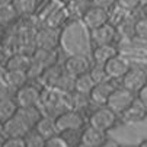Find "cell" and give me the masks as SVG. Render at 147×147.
Returning a JSON list of instances; mask_svg holds the SVG:
<instances>
[{"mask_svg": "<svg viewBox=\"0 0 147 147\" xmlns=\"http://www.w3.org/2000/svg\"><path fill=\"white\" fill-rule=\"evenodd\" d=\"M136 96L137 95L134 92L125 89V88H115L112 90V93L109 95V98H108L105 105H107L109 109H112L115 114H122L133 103Z\"/></svg>", "mask_w": 147, "mask_h": 147, "instance_id": "obj_1", "label": "cell"}, {"mask_svg": "<svg viewBox=\"0 0 147 147\" xmlns=\"http://www.w3.org/2000/svg\"><path fill=\"white\" fill-rule=\"evenodd\" d=\"M55 124L58 133H69V131H76L79 128H82L83 125V117L80 115L79 111L76 109H70V111H64L55 117Z\"/></svg>", "mask_w": 147, "mask_h": 147, "instance_id": "obj_2", "label": "cell"}, {"mask_svg": "<svg viewBox=\"0 0 147 147\" xmlns=\"http://www.w3.org/2000/svg\"><path fill=\"white\" fill-rule=\"evenodd\" d=\"M115 122H117V114L112 109H109L107 105H103L102 108L96 109L92 114L90 119H89L90 125H93L95 128H98L100 131H105V133H107L108 130H111L115 125Z\"/></svg>", "mask_w": 147, "mask_h": 147, "instance_id": "obj_3", "label": "cell"}, {"mask_svg": "<svg viewBox=\"0 0 147 147\" xmlns=\"http://www.w3.org/2000/svg\"><path fill=\"white\" fill-rule=\"evenodd\" d=\"M82 20L89 31H93V29L109 22V12L90 5L88 7V10L85 12V15L82 16Z\"/></svg>", "mask_w": 147, "mask_h": 147, "instance_id": "obj_4", "label": "cell"}, {"mask_svg": "<svg viewBox=\"0 0 147 147\" xmlns=\"http://www.w3.org/2000/svg\"><path fill=\"white\" fill-rule=\"evenodd\" d=\"M41 98L42 96H41L39 89L32 85H25L15 93V100L18 107H38Z\"/></svg>", "mask_w": 147, "mask_h": 147, "instance_id": "obj_5", "label": "cell"}, {"mask_svg": "<svg viewBox=\"0 0 147 147\" xmlns=\"http://www.w3.org/2000/svg\"><path fill=\"white\" fill-rule=\"evenodd\" d=\"M147 83V73L141 69H128L122 76V88L128 89L137 95V92Z\"/></svg>", "mask_w": 147, "mask_h": 147, "instance_id": "obj_6", "label": "cell"}, {"mask_svg": "<svg viewBox=\"0 0 147 147\" xmlns=\"http://www.w3.org/2000/svg\"><path fill=\"white\" fill-rule=\"evenodd\" d=\"M60 42V32L57 28L45 26L41 31L36 32L35 36V44L38 48H44V50H55Z\"/></svg>", "mask_w": 147, "mask_h": 147, "instance_id": "obj_7", "label": "cell"}, {"mask_svg": "<svg viewBox=\"0 0 147 147\" xmlns=\"http://www.w3.org/2000/svg\"><path fill=\"white\" fill-rule=\"evenodd\" d=\"M0 131H2V134L5 137H26V134L31 131V128L20 118L13 115L12 118H9L7 121H5L2 124Z\"/></svg>", "mask_w": 147, "mask_h": 147, "instance_id": "obj_8", "label": "cell"}, {"mask_svg": "<svg viewBox=\"0 0 147 147\" xmlns=\"http://www.w3.org/2000/svg\"><path fill=\"white\" fill-rule=\"evenodd\" d=\"M121 117H122V121L125 124H137V122H141L143 119L147 118V107L136 96V99L133 100V103L121 114Z\"/></svg>", "mask_w": 147, "mask_h": 147, "instance_id": "obj_9", "label": "cell"}, {"mask_svg": "<svg viewBox=\"0 0 147 147\" xmlns=\"http://www.w3.org/2000/svg\"><path fill=\"white\" fill-rule=\"evenodd\" d=\"M92 41L95 45H105V44H114L115 36H117V26L111 22L105 24L93 31H90Z\"/></svg>", "mask_w": 147, "mask_h": 147, "instance_id": "obj_10", "label": "cell"}, {"mask_svg": "<svg viewBox=\"0 0 147 147\" xmlns=\"http://www.w3.org/2000/svg\"><path fill=\"white\" fill-rule=\"evenodd\" d=\"M90 70V61L83 55H71L64 63V71L77 77Z\"/></svg>", "mask_w": 147, "mask_h": 147, "instance_id": "obj_11", "label": "cell"}, {"mask_svg": "<svg viewBox=\"0 0 147 147\" xmlns=\"http://www.w3.org/2000/svg\"><path fill=\"white\" fill-rule=\"evenodd\" d=\"M103 67H105V71H107V74H108V77L111 80H114V79H122V76L127 73L128 69H130L128 63L125 61L124 58H121L119 55H115L111 60H108L103 64Z\"/></svg>", "mask_w": 147, "mask_h": 147, "instance_id": "obj_12", "label": "cell"}, {"mask_svg": "<svg viewBox=\"0 0 147 147\" xmlns=\"http://www.w3.org/2000/svg\"><path fill=\"white\" fill-rule=\"evenodd\" d=\"M114 89H115V86L112 85L111 80H105V82L96 83V85L93 86V89L90 90V93H89V98L96 103L105 105Z\"/></svg>", "mask_w": 147, "mask_h": 147, "instance_id": "obj_13", "label": "cell"}, {"mask_svg": "<svg viewBox=\"0 0 147 147\" xmlns=\"http://www.w3.org/2000/svg\"><path fill=\"white\" fill-rule=\"evenodd\" d=\"M34 131L38 133L42 138H50V137H54L58 133V128H57V124H55V118H50V117H41V119L36 122V125L34 127Z\"/></svg>", "mask_w": 147, "mask_h": 147, "instance_id": "obj_14", "label": "cell"}, {"mask_svg": "<svg viewBox=\"0 0 147 147\" xmlns=\"http://www.w3.org/2000/svg\"><path fill=\"white\" fill-rule=\"evenodd\" d=\"M118 55V48L114 44H105V45H95L92 51V58L95 64H105L108 60Z\"/></svg>", "mask_w": 147, "mask_h": 147, "instance_id": "obj_15", "label": "cell"}, {"mask_svg": "<svg viewBox=\"0 0 147 147\" xmlns=\"http://www.w3.org/2000/svg\"><path fill=\"white\" fill-rule=\"evenodd\" d=\"M28 79L29 76H28V71L25 70H6L3 74V80L6 82V85L15 90L25 86Z\"/></svg>", "mask_w": 147, "mask_h": 147, "instance_id": "obj_16", "label": "cell"}, {"mask_svg": "<svg viewBox=\"0 0 147 147\" xmlns=\"http://www.w3.org/2000/svg\"><path fill=\"white\" fill-rule=\"evenodd\" d=\"M15 115L22 119L31 130L35 127L36 122L41 119V117H42L41 111L38 109V107H18V111H16Z\"/></svg>", "mask_w": 147, "mask_h": 147, "instance_id": "obj_17", "label": "cell"}, {"mask_svg": "<svg viewBox=\"0 0 147 147\" xmlns=\"http://www.w3.org/2000/svg\"><path fill=\"white\" fill-rule=\"evenodd\" d=\"M105 138V131H100L98 128H95L93 125L89 124V127L83 131L82 137H80V141L85 147H98Z\"/></svg>", "mask_w": 147, "mask_h": 147, "instance_id": "obj_18", "label": "cell"}, {"mask_svg": "<svg viewBox=\"0 0 147 147\" xmlns=\"http://www.w3.org/2000/svg\"><path fill=\"white\" fill-rule=\"evenodd\" d=\"M31 57L26 54H13L6 61V70H25L31 67Z\"/></svg>", "mask_w": 147, "mask_h": 147, "instance_id": "obj_19", "label": "cell"}, {"mask_svg": "<svg viewBox=\"0 0 147 147\" xmlns=\"http://www.w3.org/2000/svg\"><path fill=\"white\" fill-rule=\"evenodd\" d=\"M18 111V103L10 98H0V124L12 118Z\"/></svg>", "mask_w": 147, "mask_h": 147, "instance_id": "obj_20", "label": "cell"}, {"mask_svg": "<svg viewBox=\"0 0 147 147\" xmlns=\"http://www.w3.org/2000/svg\"><path fill=\"white\" fill-rule=\"evenodd\" d=\"M95 86V82L92 79V76L88 73H83L77 77H74V92L77 93H83V95H89L90 90Z\"/></svg>", "mask_w": 147, "mask_h": 147, "instance_id": "obj_21", "label": "cell"}, {"mask_svg": "<svg viewBox=\"0 0 147 147\" xmlns=\"http://www.w3.org/2000/svg\"><path fill=\"white\" fill-rule=\"evenodd\" d=\"M12 5L18 16H29L36 9V0H13Z\"/></svg>", "mask_w": 147, "mask_h": 147, "instance_id": "obj_22", "label": "cell"}, {"mask_svg": "<svg viewBox=\"0 0 147 147\" xmlns=\"http://www.w3.org/2000/svg\"><path fill=\"white\" fill-rule=\"evenodd\" d=\"M18 13L13 7V5H0V25L6 26L9 24H12L13 20H16Z\"/></svg>", "mask_w": 147, "mask_h": 147, "instance_id": "obj_23", "label": "cell"}, {"mask_svg": "<svg viewBox=\"0 0 147 147\" xmlns=\"http://www.w3.org/2000/svg\"><path fill=\"white\" fill-rule=\"evenodd\" d=\"M57 89H60L61 92H74V76L63 71V74L60 76L57 85H55Z\"/></svg>", "mask_w": 147, "mask_h": 147, "instance_id": "obj_24", "label": "cell"}, {"mask_svg": "<svg viewBox=\"0 0 147 147\" xmlns=\"http://www.w3.org/2000/svg\"><path fill=\"white\" fill-rule=\"evenodd\" d=\"M89 74L92 76L95 85L96 83H100V82H105V80H111L107 74V71H105V67L103 64H95L93 67H90L89 70Z\"/></svg>", "mask_w": 147, "mask_h": 147, "instance_id": "obj_25", "label": "cell"}, {"mask_svg": "<svg viewBox=\"0 0 147 147\" xmlns=\"http://www.w3.org/2000/svg\"><path fill=\"white\" fill-rule=\"evenodd\" d=\"M45 138H42L38 133H28L25 137V147H44Z\"/></svg>", "mask_w": 147, "mask_h": 147, "instance_id": "obj_26", "label": "cell"}, {"mask_svg": "<svg viewBox=\"0 0 147 147\" xmlns=\"http://www.w3.org/2000/svg\"><path fill=\"white\" fill-rule=\"evenodd\" d=\"M134 35L140 39L147 41V18H141L134 24Z\"/></svg>", "mask_w": 147, "mask_h": 147, "instance_id": "obj_27", "label": "cell"}, {"mask_svg": "<svg viewBox=\"0 0 147 147\" xmlns=\"http://www.w3.org/2000/svg\"><path fill=\"white\" fill-rule=\"evenodd\" d=\"M117 6L124 12L130 13L141 6V0H117Z\"/></svg>", "mask_w": 147, "mask_h": 147, "instance_id": "obj_28", "label": "cell"}, {"mask_svg": "<svg viewBox=\"0 0 147 147\" xmlns=\"http://www.w3.org/2000/svg\"><path fill=\"white\" fill-rule=\"evenodd\" d=\"M44 147H69V144H67V141L63 137H60V134H57L54 137L47 138Z\"/></svg>", "mask_w": 147, "mask_h": 147, "instance_id": "obj_29", "label": "cell"}, {"mask_svg": "<svg viewBox=\"0 0 147 147\" xmlns=\"http://www.w3.org/2000/svg\"><path fill=\"white\" fill-rule=\"evenodd\" d=\"M2 147H25V137H5Z\"/></svg>", "mask_w": 147, "mask_h": 147, "instance_id": "obj_30", "label": "cell"}, {"mask_svg": "<svg viewBox=\"0 0 147 147\" xmlns=\"http://www.w3.org/2000/svg\"><path fill=\"white\" fill-rule=\"evenodd\" d=\"M90 5L109 12L111 9H114L117 6V0H90Z\"/></svg>", "mask_w": 147, "mask_h": 147, "instance_id": "obj_31", "label": "cell"}, {"mask_svg": "<svg viewBox=\"0 0 147 147\" xmlns=\"http://www.w3.org/2000/svg\"><path fill=\"white\" fill-rule=\"evenodd\" d=\"M137 98L146 105V107H147V83H146V85L137 92Z\"/></svg>", "mask_w": 147, "mask_h": 147, "instance_id": "obj_32", "label": "cell"}, {"mask_svg": "<svg viewBox=\"0 0 147 147\" xmlns=\"http://www.w3.org/2000/svg\"><path fill=\"white\" fill-rule=\"evenodd\" d=\"M98 147H119V144L115 141V140H111V138H105Z\"/></svg>", "mask_w": 147, "mask_h": 147, "instance_id": "obj_33", "label": "cell"}, {"mask_svg": "<svg viewBox=\"0 0 147 147\" xmlns=\"http://www.w3.org/2000/svg\"><path fill=\"white\" fill-rule=\"evenodd\" d=\"M141 6H143V15L144 18H147V3H143Z\"/></svg>", "mask_w": 147, "mask_h": 147, "instance_id": "obj_34", "label": "cell"}, {"mask_svg": "<svg viewBox=\"0 0 147 147\" xmlns=\"http://www.w3.org/2000/svg\"><path fill=\"white\" fill-rule=\"evenodd\" d=\"M13 0H0V5H10Z\"/></svg>", "mask_w": 147, "mask_h": 147, "instance_id": "obj_35", "label": "cell"}, {"mask_svg": "<svg viewBox=\"0 0 147 147\" xmlns=\"http://www.w3.org/2000/svg\"><path fill=\"white\" fill-rule=\"evenodd\" d=\"M3 141H5V136L2 134V131H0V147L3 146Z\"/></svg>", "mask_w": 147, "mask_h": 147, "instance_id": "obj_36", "label": "cell"}, {"mask_svg": "<svg viewBox=\"0 0 147 147\" xmlns=\"http://www.w3.org/2000/svg\"><path fill=\"white\" fill-rule=\"evenodd\" d=\"M138 147H147V138H146V140H143V141H141V144H140Z\"/></svg>", "mask_w": 147, "mask_h": 147, "instance_id": "obj_37", "label": "cell"}, {"mask_svg": "<svg viewBox=\"0 0 147 147\" xmlns=\"http://www.w3.org/2000/svg\"><path fill=\"white\" fill-rule=\"evenodd\" d=\"M58 2H61V3H64V5H66V3H69V2H70V0H58Z\"/></svg>", "mask_w": 147, "mask_h": 147, "instance_id": "obj_38", "label": "cell"}, {"mask_svg": "<svg viewBox=\"0 0 147 147\" xmlns=\"http://www.w3.org/2000/svg\"><path fill=\"white\" fill-rule=\"evenodd\" d=\"M143 3H147V0H141V5H143Z\"/></svg>", "mask_w": 147, "mask_h": 147, "instance_id": "obj_39", "label": "cell"}]
</instances>
